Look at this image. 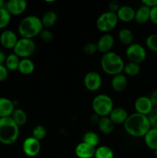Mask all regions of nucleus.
<instances>
[{
	"label": "nucleus",
	"mask_w": 157,
	"mask_h": 158,
	"mask_svg": "<svg viewBox=\"0 0 157 158\" xmlns=\"http://www.w3.org/2000/svg\"><path fill=\"white\" fill-rule=\"evenodd\" d=\"M126 132L133 137H144L151 128L147 116L133 113L128 117L123 124Z\"/></svg>",
	"instance_id": "nucleus-1"
},
{
	"label": "nucleus",
	"mask_w": 157,
	"mask_h": 158,
	"mask_svg": "<svg viewBox=\"0 0 157 158\" xmlns=\"http://www.w3.org/2000/svg\"><path fill=\"white\" fill-rule=\"evenodd\" d=\"M43 29L42 20L36 15H27L21 20L18 24V31L22 38L32 40L34 37L39 35Z\"/></svg>",
	"instance_id": "nucleus-2"
},
{
	"label": "nucleus",
	"mask_w": 157,
	"mask_h": 158,
	"mask_svg": "<svg viewBox=\"0 0 157 158\" xmlns=\"http://www.w3.org/2000/svg\"><path fill=\"white\" fill-rule=\"evenodd\" d=\"M19 136V127L11 117L0 118V142L5 145H12Z\"/></svg>",
	"instance_id": "nucleus-3"
},
{
	"label": "nucleus",
	"mask_w": 157,
	"mask_h": 158,
	"mask_svg": "<svg viewBox=\"0 0 157 158\" xmlns=\"http://www.w3.org/2000/svg\"><path fill=\"white\" fill-rule=\"evenodd\" d=\"M100 66L106 74L113 77L123 72L125 63L119 54L111 51L103 54L100 60Z\"/></svg>",
	"instance_id": "nucleus-4"
},
{
	"label": "nucleus",
	"mask_w": 157,
	"mask_h": 158,
	"mask_svg": "<svg viewBox=\"0 0 157 158\" xmlns=\"http://www.w3.org/2000/svg\"><path fill=\"white\" fill-rule=\"evenodd\" d=\"M92 108L95 115L99 117H109L114 108V103L109 96L98 94L92 100Z\"/></svg>",
	"instance_id": "nucleus-5"
},
{
	"label": "nucleus",
	"mask_w": 157,
	"mask_h": 158,
	"mask_svg": "<svg viewBox=\"0 0 157 158\" xmlns=\"http://www.w3.org/2000/svg\"><path fill=\"white\" fill-rule=\"evenodd\" d=\"M36 49V45L35 42L30 39L21 38L18 39V42L14 47L13 51L15 55L19 58H29L34 54Z\"/></svg>",
	"instance_id": "nucleus-6"
},
{
	"label": "nucleus",
	"mask_w": 157,
	"mask_h": 158,
	"mask_svg": "<svg viewBox=\"0 0 157 158\" xmlns=\"http://www.w3.org/2000/svg\"><path fill=\"white\" fill-rule=\"evenodd\" d=\"M118 17L114 12H105L98 17L96 20V27L99 31L107 33L115 29L118 24Z\"/></svg>",
	"instance_id": "nucleus-7"
},
{
	"label": "nucleus",
	"mask_w": 157,
	"mask_h": 158,
	"mask_svg": "<svg viewBox=\"0 0 157 158\" xmlns=\"http://www.w3.org/2000/svg\"><path fill=\"white\" fill-rule=\"evenodd\" d=\"M126 56L129 62L140 65L146 60V50L141 44L132 43L126 48Z\"/></svg>",
	"instance_id": "nucleus-8"
},
{
	"label": "nucleus",
	"mask_w": 157,
	"mask_h": 158,
	"mask_svg": "<svg viewBox=\"0 0 157 158\" xmlns=\"http://www.w3.org/2000/svg\"><path fill=\"white\" fill-rule=\"evenodd\" d=\"M85 87L89 91L95 92L100 89L103 83L102 77L99 73L95 71H89L84 77Z\"/></svg>",
	"instance_id": "nucleus-9"
},
{
	"label": "nucleus",
	"mask_w": 157,
	"mask_h": 158,
	"mask_svg": "<svg viewBox=\"0 0 157 158\" xmlns=\"http://www.w3.org/2000/svg\"><path fill=\"white\" fill-rule=\"evenodd\" d=\"M22 151L28 157H35L41 151V142L32 137V136L27 137L23 141Z\"/></svg>",
	"instance_id": "nucleus-10"
},
{
	"label": "nucleus",
	"mask_w": 157,
	"mask_h": 158,
	"mask_svg": "<svg viewBox=\"0 0 157 158\" xmlns=\"http://www.w3.org/2000/svg\"><path fill=\"white\" fill-rule=\"evenodd\" d=\"M134 108L135 113H138L142 115L148 116L153 110L154 106L149 97L141 96L135 100L134 103Z\"/></svg>",
	"instance_id": "nucleus-11"
},
{
	"label": "nucleus",
	"mask_w": 157,
	"mask_h": 158,
	"mask_svg": "<svg viewBox=\"0 0 157 158\" xmlns=\"http://www.w3.org/2000/svg\"><path fill=\"white\" fill-rule=\"evenodd\" d=\"M5 8L11 15H19L26 11L27 2L25 0H9Z\"/></svg>",
	"instance_id": "nucleus-12"
},
{
	"label": "nucleus",
	"mask_w": 157,
	"mask_h": 158,
	"mask_svg": "<svg viewBox=\"0 0 157 158\" xmlns=\"http://www.w3.org/2000/svg\"><path fill=\"white\" fill-rule=\"evenodd\" d=\"M18 39L15 32L12 30H5L0 35V43L6 49H14Z\"/></svg>",
	"instance_id": "nucleus-13"
},
{
	"label": "nucleus",
	"mask_w": 157,
	"mask_h": 158,
	"mask_svg": "<svg viewBox=\"0 0 157 158\" xmlns=\"http://www.w3.org/2000/svg\"><path fill=\"white\" fill-rule=\"evenodd\" d=\"M114 43H115V40L111 34H104L100 37L96 44L98 51L103 54L111 52V49L114 46Z\"/></svg>",
	"instance_id": "nucleus-14"
},
{
	"label": "nucleus",
	"mask_w": 157,
	"mask_h": 158,
	"mask_svg": "<svg viewBox=\"0 0 157 158\" xmlns=\"http://www.w3.org/2000/svg\"><path fill=\"white\" fill-rule=\"evenodd\" d=\"M95 148L85 143L81 142L75 148V154L78 158H92L95 155Z\"/></svg>",
	"instance_id": "nucleus-15"
},
{
	"label": "nucleus",
	"mask_w": 157,
	"mask_h": 158,
	"mask_svg": "<svg viewBox=\"0 0 157 158\" xmlns=\"http://www.w3.org/2000/svg\"><path fill=\"white\" fill-rule=\"evenodd\" d=\"M128 117L129 115H128L127 111L124 108L122 107L113 108V110L111 111L110 114L109 115V119L115 125L124 124Z\"/></svg>",
	"instance_id": "nucleus-16"
},
{
	"label": "nucleus",
	"mask_w": 157,
	"mask_h": 158,
	"mask_svg": "<svg viewBox=\"0 0 157 158\" xmlns=\"http://www.w3.org/2000/svg\"><path fill=\"white\" fill-rule=\"evenodd\" d=\"M135 10L129 6H122L116 12L118 19L124 23H129L135 19Z\"/></svg>",
	"instance_id": "nucleus-17"
},
{
	"label": "nucleus",
	"mask_w": 157,
	"mask_h": 158,
	"mask_svg": "<svg viewBox=\"0 0 157 158\" xmlns=\"http://www.w3.org/2000/svg\"><path fill=\"white\" fill-rule=\"evenodd\" d=\"M15 110L13 102L6 97H0V118L11 117Z\"/></svg>",
	"instance_id": "nucleus-18"
},
{
	"label": "nucleus",
	"mask_w": 157,
	"mask_h": 158,
	"mask_svg": "<svg viewBox=\"0 0 157 158\" xmlns=\"http://www.w3.org/2000/svg\"><path fill=\"white\" fill-rule=\"evenodd\" d=\"M127 78L123 73L113 76L112 80H111V86L115 92H122V91H123L127 86Z\"/></svg>",
	"instance_id": "nucleus-19"
},
{
	"label": "nucleus",
	"mask_w": 157,
	"mask_h": 158,
	"mask_svg": "<svg viewBox=\"0 0 157 158\" xmlns=\"http://www.w3.org/2000/svg\"><path fill=\"white\" fill-rule=\"evenodd\" d=\"M144 142L148 148L152 151L157 150V129L151 127L144 136Z\"/></svg>",
	"instance_id": "nucleus-20"
},
{
	"label": "nucleus",
	"mask_w": 157,
	"mask_h": 158,
	"mask_svg": "<svg viewBox=\"0 0 157 158\" xmlns=\"http://www.w3.org/2000/svg\"><path fill=\"white\" fill-rule=\"evenodd\" d=\"M149 16H150V9L144 5H142L137 10H135L134 20L139 24H144L149 21Z\"/></svg>",
	"instance_id": "nucleus-21"
},
{
	"label": "nucleus",
	"mask_w": 157,
	"mask_h": 158,
	"mask_svg": "<svg viewBox=\"0 0 157 158\" xmlns=\"http://www.w3.org/2000/svg\"><path fill=\"white\" fill-rule=\"evenodd\" d=\"M18 70L23 75H30L35 70V63L29 58L20 60Z\"/></svg>",
	"instance_id": "nucleus-22"
},
{
	"label": "nucleus",
	"mask_w": 157,
	"mask_h": 158,
	"mask_svg": "<svg viewBox=\"0 0 157 158\" xmlns=\"http://www.w3.org/2000/svg\"><path fill=\"white\" fill-rule=\"evenodd\" d=\"M115 124L111 121L109 117H100L98 121V127L104 134H109L113 131Z\"/></svg>",
	"instance_id": "nucleus-23"
},
{
	"label": "nucleus",
	"mask_w": 157,
	"mask_h": 158,
	"mask_svg": "<svg viewBox=\"0 0 157 158\" xmlns=\"http://www.w3.org/2000/svg\"><path fill=\"white\" fill-rule=\"evenodd\" d=\"M118 37L120 43H123V45H126V46H128L133 43V33H132V31L129 29L123 28V29H120L119 32L118 33Z\"/></svg>",
	"instance_id": "nucleus-24"
},
{
	"label": "nucleus",
	"mask_w": 157,
	"mask_h": 158,
	"mask_svg": "<svg viewBox=\"0 0 157 158\" xmlns=\"http://www.w3.org/2000/svg\"><path fill=\"white\" fill-rule=\"evenodd\" d=\"M57 14L54 11L49 10L45 12L42 17V23L43 27L50 28L55 24L57 21Z\"/></svg>",
	"instance_id": "nucleus-25"
},
{
	"label": "nucleus",
	"mask_w": 157,
	"mask_h": 158,
	"mask_svg": "<svg viewBox=\"0 0 157 158\" xmlns=\"http://www.w3.org/2000/svg\"><path fill=\"white\" fill-rule=\"evenodd\" d=\"M11 117L18 127L24 126L27 122V115L22 109L17 108L12 113Z\"/></svg>",
	"instance_id": "nucleus-26"
},
{
	"label": "nucleus",
	"mask_w": 157,
	"mask_h": 158,
	"mask_svg": "<svg viewBox=\"0 0 157 158\" xmlns=\"http://www.w3.org/2000/svg\"><path fill=\"white\" fill-rule=\"evenodd\" d=\"M19 57L15 55L14 52L9 54L8 56H6V62H5V66L7 68L8 70L15 71L17 70L19 65Z\"/></svg>",
	"instance_id": "nucleus-27"
},
{
	"label": "nucleus",
	"mask_w": 157,
	"mask_h": 158,
	"mask_svg": "<svg viewBox=\"0 0 157 158\" xmlns=\"http://www.w3.org/2000/svg\"><path fill=\"white\" fill-rule=\"evenodd\" d=\"M95 158H114V153L112 150L108 146H99L95 148Z\"/></svg>",
	"instance_id": "nucleus-28"
},
{
	"label": "nucleus",
	"mask_w": 157,
	"mask_h": 158,
	"mask_svg": "<svg viewBox=\"0 0 157 158\" xmlns=\"http://www.w3.org/2000/svg\"><path fill=\"white\" fill-rule=\"evenodd\" d=\"M140 70H141L140 65L132 63V62H129L125 64L124 69H123V72L129 77H135L139 73Z\"/></svg>",
	"instance_id": "nucleus-29"
},
{
	"label": "nucleus",
	"mask_w": 157,
	"mask_h": 158,
	"mask_svg": "<svg viewBox=\"0 0 157 158\" xmlns=\"http://www.w3.org/2000/svg\"><path fill=\"white\" fill-rule=\"evenodd\" d=\"M83 142L96 148L99 143V137L96 133L88 131L83 136Z\"/></svg>",
	"instance_id": "nucleus-30"
},
{
	"label": "nucleus",
	"mask_w": 157,
	"mask_h": 158,
	"mask_svg": "<svg viewBox=\"0 0 157 158\" xmlns=\"http://www.w3.org/2000/svg\"><path fill=\"white\" fill-rule=\"evenodd\" d=\"M47 134V131L46 127L42 125H36L35 127L32 129V137L35 138L38 140H42L46 137Z\"/></svg>",
	"instance_id": "nucleus-31"
},
{
	"label": "nucleus",
	"mask_w": 157,
	"mask_h": 158,
	"mask_svg": "<svg viewBox=\"0 0 157 158\" xmlns=\"http://www.w3.org/2000/svg\"><path fill=\"white\" fill-rule=\"evenodd\" d=\"M11 21V15L6 8L0 9V29L6 27Z\"/></svg>",
	"instance_id": "nucleus-32"
},
{
	"label": "nucleus",
	"mask_w": 157,
	"mask_h": 158,
	"mask_svg": "<svg viewBox=\"0 0 157 158\" xmlns=\"http://www.w3.org/2000/svg\"><path fill=\"white\" fill-rule=\"evenodd\" d=\"M146 45L149 50L157 52V33L149 35L146 40Z\"/></svg>",
	"instance_id": "nucleus-33"
},
{
	"label": "nucleus",
	"mask_w": 157,
	"mask_h": 158,
	"mask_svg": "<svg viewBox=\"0 0 157 158\" xmlns=\"http://www.w3.org/2000/svg\"><path fill=\"white\" fill-rule=\"evenodd\" d=\"M40 40L46 43H49L53 40L54 35L52 32L48 29H42L38 35Z\"/></svg>",
	"instance_id": "nucleus-34"
},
{
	"label": "nucleus",
	"mask_w": 157,
	"mask_h": 158,
	"mask_svg": "<svg viewBox=\"0 0 157 158\" xmlns=\"http://www.w3.org/2000/svg\"><path fill=\"white\" fill-rule=\"evenodd\" d=\"M147 117L150 123L151 127L157 129V107H154Z\"/></svg>",
	"instance_id": "nucleus-35"
},
{
	"label": "nucleus",
	"mask_w": 157,
	"mask_h": 158,
	"mask_svg": "<svg viewBox=\"0 0 157 158\" xmlns=\"http://www.w3.org/2000/svg\"><path fill=\"white\" fill-rule=\"evenodd\" d=\"M83 49H84L85 53L89 56L93 55V54H95L98 51L96 44L94 43H89L87 44H86Z\"/></svg>",
	"instance_id": "nucleus-36"
},
{
	"label": "nucleus",
	"mask_w": 157,
	"mask_h": 158,
	"mask_svg": "<svg viewBox=\"0 0 157 158\" xmlns=\"http://www.w3.org/2000/svg\"><path fill=\"white\" fill-rule=\"evenodd\" d=\"M109 12H114V13L116 14V12H118V10L119 9V8L121 7L119 2L116 0H113V1H111L109 3Z\"/></svg>",
	"instance_id": "nucleus-37"
},
{
	"label": "nucleus",
	"mask_w": 157,
	"mask_h": 158,
	"mask_svg": "<svg viewBox=\"0 0 157 158\" xmlns=\"http://www.w3.org/2000/svg\"><path fill=\"white\" fill-rule=\"evenodd\" d=\"M9 70L4 65H0V82L4 81L7 79Z\"/></svg>",
	"instance_id": "nucleus-38"
},
{
	"label": "nucleus",
	"mask_w": 157,
	"mask_h": 158,
	"mask_svg": "<svg viewBox=\"0 0 157 158\" xmlns=\"http://www.w3.org/2000/svg\"><path fill=\"white\" fill-rule=\"evenodd\" d=\"M149 20L153 23L154 25L157 26V6L150 9V16Z\"/></svg>",
	"instance_id": "nucleus-39"
},
{
	"label": "nucleus",
	"mask_w": 157,
	"mask_h": 158,
	"mask_svg": "<svg viewBox=\"0 0 157 158\" xmlns=\"http://www.w3.org/2000/svg\"><path fill=\"white\" fill-rule=\"evenodd\" d=\"M142 3L144 6L149 7V9H152L155 6H157V0H143Z\"/></svg>",
	"instance_id": "nucleus-40"
},
{
	"label": "nucleus",
	"mask_w": 157,
	"mask_h": 158,
	"mask_svg": "<svg viewBox=\"0 0 157 158\" xmlns=\"http://www.w3.org/2000/svg\"><path fill=\"white\" fill-rule=\"evenodd\" d=\"M149 97L154 107H157V89L152 91V94H150V96Z\"/></svg>",
	"instance_id": "nucleus-41"
},
{
	"label": "nucleus",
	"mask_w": 157,
	"mask_h": 158,
	"mask_svg": "<svg viewBox=\"0 0 157 158\" xmlns=\"http://www.w3.org/2000/svg\"><path fill=\"white\" fill-rule=\"evenodd\" d=\"M6 60V56L4 52L2 51H0V65H3V63H5Z\"/></svg>",
	"instance_id": "nucleus-42"
},
{
	"label": "nucleus",
	"mask_w": 157,
	"mask_h": 158,
	"mask_svg": "<svg viewBox=\"0 0 157 158\" xmlns=\"http://www.w3.org/2000/svg\"><path fill=\"white\" fill-rule=\"evenodd\" d=\"M5 8V2L3 0H0V9Z\"/></svg>",
	"instance_id": "nucleus-43"
},
{
	"label": "nucleus",
	"mask_w": 157,
	"mask_h": 158,
	"mask_svg": "<svg viewBox=\"0 0 157 158\" xmlns=\"http://www.w3.org/2000/svg\"><path fill=\"white\" fill-rule=\"evenodd\" d=\"M154 154H155V157L157 158V150H156V151H154Z\"/></svg>",
	"instance_id": "nucleus-44"
}]
</instances>
